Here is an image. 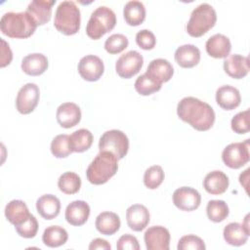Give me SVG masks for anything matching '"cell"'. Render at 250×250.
<instances>
[{"label":"cell","instance_id":"7402d4cb","mask_svg":"<svg viewBox=\"0 0 250 250\" xmlns=\"http://www.w3.org/2000/svg\"><path fill=\"white\" fill-rule=\"evenodd\" d=\"M229 185V177L222 171L215 170L208 173L203 180V188L205 190L213 195L224 193Z\"/></svg>","mask_w":250,"mask_h":250},{"label":"cell","instance_id":"7c38bea8","mask_svg":"<svg viewBox=\"0 0 250 250\" xmlns=\"http://www.w3.org/2000/svg\"><path fill=\"white\" fill-rule=\"evenodd\" d=\"M104 65L102 59L95 55H87L78 62V72L86 81H98L104 74Z\"/></svg>","mask_w":250,"mask_h":250},{"label":"cell","instance_id":"8d00e7d4","mask_svg":"<svg viewBox=\"0 0 250 250\" xmlns=\"http://www.w3.org/2000/svg\"><path fill=\"white\" fill-rule=\"evenodd\" d=\"M129 45L128 38L121 33L110 35L104 42V49L111 55L119 54L124 51Z\"/></svg>","mask_w":250,"mask_h":250},{"label":"cell","instance_id":"e575fe53","mask_svg":"<svg viewBox=\"0 0 250 250\" xmlns=\"http://www.w3.org/2000/svg\"><path fill=\"white\" fill-rule=\"evenodd\" d=\"M161 85L154 81L146 72L142 74L135 81V90L142 96H149L161 89Z\"/></svg>","mask_w":250,"mask_h":250},{"label":"cell","instance_id":"6da1fadb","mask_svg":"<svg viewBox=\"0 0 250 250\" xmlns=\"http://www.w3.org/2000/svg\"><path fill=\"white\" fill-rule=\"evenodd\" d=\"M177 114L197 131H207L215 122L212 106L194 97L183 98L177 105Z\"/></svg>","mask_w":250,"mask_h":250},{"label":"cell","instance_id":"7a4b0ae2","mask_svg":"<svg viewBox=\"0 0 250 250\" xmlns=\"http://www.w3.org/2000/svg\"><path fill=\"white\" fill-rule=\"evenodd\" d=\"M37 24L35 21L26 11L5 13L0 20L2 33L10 38H28L35 32Z\"/></svg>","mask_w":250,"mask_h":250},{"label":"cell","instance_id":"f1b7e54d","mask_svg":"<svg viewBox=\"0 0 250 250\" xmlns=\"http://www.w3.org/2000/svg\"><path fill=\"white\" fill-rule=\"evenodd\" d=\"M125 21L131 26H138L146 19V8L141 1L133 0L125 4L123 9Z\"/></svg>","mask_w":250,"mask_h":250},{"label":"cell","instance_id":"8992f818","mask_svg":"<svg viewBox=\"0 0 250 250\" xmlns=\"http://www.w3.org/2000/svg\"><path fill=\"white\" fill-rule=\"evenodd\" d=\"M115 24V13L106 6H100L91 14L86 26V33L91 39L97 40L111 31Z\"/></svg>","mask_w":250,"mask_h":250},{"label":"cell","instance_id":"277c9868","mask_svg":"<svg viewBox=\"0 0 250 250\" xmlns=\"http://www.w3.org/2000/svg\"><path fill=\"white\" fill-rule=\"evenodd\" d=\"M80 10L73 1H62L59 4L54 20V26L64 35H73L80 29Z\"/></svg>","mask_w":250,"mask_h":250},{"label":"cell","instance_id":"d6986e66","mask_svg":"<svg viewBox=\"0 0 250 250\" xmlns=\"http://www.w3.org/2000/svg\"><path fill=\"white\" fill-rule=\"evenodd\" d=\"M205 49L209 56L215 59H224L229 55L231 44L226 35L217 33L206 41Z\"/></svg>","mask_w":250,"mask_h":250},{"label":"cell","instance_id":"1f68e13d","mask_svg":"<svg viewBox=\"0 0 250 250\" xmlns=\"http://www.w3.org/2000/svg\"><path fill=\"white\" fill-rule=\"evenodd\" d=\"M229 209L224 200L213 199L207 203L206 214L210 221L214 223L223 222L229 216Z\"/></svg>","mask_w":250,"mask_h":250},{"label":"cell","instance_id":"52a82bcc","mask_svg":"<svg viewBox=\"0 0 250 250\" xmlns=\"http://www.w3.org/2000/svg\"><path fill=\"white\" fill-rule=\"evenodd\" d=\"M100 151H109L116 158L122 159L128 152L129 140L128 137L120 130L112 129L104 132L99 141Z\"/></svg>","mask_w":250,"mask_h":250},{"label":"cell","instance_id":"ba28073f","mask_svg":"<svg viewBox=\"0 0 250 250\" xmlns=\"http://www.w3.org/2000/svg\"><path fill=\"white\" fill-rule=\"evenodd\" d=\"M222 159L231 169H238L244 166L250 159L249 140L241 143H231L227 146L222 152Z\"/></svg>","mask_w":250,"mask_h":250},{"label":"cell","instance_id":"f546056e","mask_svg":"<svg viewBox=\"0 0 250 250\" xmlns=\"http://www.w3.org/2000/svg\"><path fill=\"white\" fill-rule=\"evenodd\" d=\"M68 239L67 231L60 226H50L45 229L42 241L48 247H59L63 245Z\"/></svg>","mask_w":250,"mask_h":250},{"label":"cell","instance_id":"ee69618b","mask_svg":"<svg viewBox=\"0 0 250 250\" xmlns=\"http://www.w3.org/2000/svg\"><path fill=\"white\" fill-rule=\"evenodd\" d=\"M111 246L110 244L103 238H95L91 241L89 245L90 250H95V249H102V250H110Z\"/></svg>","mask_w":250,"mask_h":250},{"label":"cell","instance_id":"d6a6232c","mask_svg":"<svg viewBox=\"0 0 250 250\" xmlns=\"http://www.w3.org/2000/svg\"><path fill=\"white\" fill-rule=\"evenodd\" d=\"M58 187L65 194H74L81 188V179L74 172H64L59 178Z\"/></svg>","mask_w":250,"mask_h":250},{"label":"cell","instance_id":"2e32d148","mask_svg":"<svg viewBox=\"0 0 250 250\" xmlns=\"http://www.w3.org/2000/svg\"><path fill=\"white\" fill-rule=\"evenodd\" d=\"M224 70L229 76L241 79L249 72V59L238 54L229 55L224 61Z\"/></svg>","mask_w":250,"mask_h":250},{"label":"cell","instance_id":"5b68a950","mask_svg":"<svg viewBox=\"0 0 250 250\" xmlns=\"http://www.w3.org/2000/svg\"><path fill=\"white\" fill-rule=\"evenodd\" d=\"M217 21L215 9L208 3L198 5L190 14L187 31L192 37H200L210 30Z\"/></svg>","mask_w":250,"mask_h":250},{"label":"cell","instance_id":"ffe728a7","mask_svg":"<svg viewBox=\"0 0 250 250\" xmlns=\"http://www.w3.org/2000/svg\"><path fill=\"white\" fill-rule=\"evenodd\" d=\"M216 102L223 109L232 110L240 104L241 96L235 87L224 85L216 91Z\"/></svg>","mask_w":250,"mask_h":250},{"label":"cell","instance_id":"9a60e30c","mask_svg":"<svg viewBox=\"0 0 250 250\" xmlns=\"http://www.w3.org/2000/svg\"><path fill=\"white\" fill-rule=\"evenodd\" d=\"M56 117L60 126L68 129L80 122L81 109L74 103H63L58 107Z\"/></svg>","mask_w":250,"mask_h":250},{"label":"cell","instance_id":"b9f144b4","mask_svg":"<svg viewBox=\"0 0 250 250\" xmlns=\"http://www.w3.org/2000/svg\"><path fill=\"white\" fill-rule=\"evenodd\" d=\"M116 248L118 250H139L140 244L136 236L126 233L119 237L116 243Z\"/></svg>","mask_w":250,"mask_h":250},{"label":"cell","instance_id":"4dcf8cb0","mask_svg":"<svg viewBox=\"0 0 250 250\" xmlns=\"http://www.w3.org/2000/svg\"><path fill=\"white\" fill-rule=\"evenodd\" d=\"M93 135L88 129H79L69 136L70 146L73 152H84L93 144Z\"/></svg>","mask_w":250,"mask_h":250},{"label":"cell","instance_id":"ac0fdd59","mask_svg":"<svg viewBox=\"0 0 250 250\" xmlns=\"http://www.w3.org/2000/svg\"><path fill=\"white\" fill-rule=\"evenodd\" d=\"M56 0H33L26 9L37 25H44L51 20L52 8Z\"/></svg>","mask_w":250,"mask_h":250},{"label":"cell","instance_id":"603a6c76","mask_svg":"<svg viewBox=\"0 0 250 250\" xmlns=\"http://www.w3.org/2000/svg\"><path fill=\"white\" fill-rule=\"evenodd\" d=\"M146 73L154 81L162 84L163 82H167L172 78L174 74V68L167 60L155 59L149 62Z\"/></svg>","mask_w":250,"mask_h":250},{"label":"cell","instance_id":"83f0119b","mask_svg":"<svg viewBox=\"0 0 250 250\" xmlns=\"http://www.w3.org/2000/svg\"><path fill=\"white\" fill-rule=\"evenodd\" d=\"M223 235L226 242L229 245L241 246L246 243L249 236V231L246 230L242 224L232 222L225 227Z\"/></svg>","mask_w":250,"mask_h":250},{"label":"cell","instance_id":"9c48e42d","mask_svg":"<svg viewBox=\"0 0 250 250\" xmlns=\"http://www.w3.org/2000/svg\"><path fill=\"white\" fill-rule=\"evenodd\" d=\"M40 98L39 87L35 83H26L18 92L16 107L21 114L32 112L38 104Z\"/></svg>","mask_w":250,"mask_h":250},{"label":"cell","instance_id":"7bdbcfd3","mask_svg":"<svg viewBox=\"0 0 250 250\" xmlns=\"http://www.w3.org/2000/svg\"><path fill=\"white\" fill-rule=\"evenodd\" d=\"M1 43H2V47H1V67H5L6 65L10 64L13 59V53L10 49L9 44H7V42L3 39H1Z\"/></svg>","mask_w":250,"mask_h":250},{"label":"cell","instance_id":"44dd1931","mask_svg":"<svg viewBox=\"0 0 250 250\" xmlns=\"http://www.w3.org/2000/svg\"><path fill=\"white\" fill-rule=\"evenodd\" d=\"M48 59L40 53H33L25 56L21 61L22 71L30 76H38L43 74L48 68Z\"/></svg>","mask_w":250,"mask_h":250},{"label":"cell","instance_id":"30bf717a","mask_svg":"<svg viewBox=\"0 0 250 250\" xmlns=\"http://www.w3.org/2000/svg\"><path fill=\"white\" fill-rule=\"evenodd\" d=\"M143 63V56L139 52L132 50L119 57L115 63V70L120 77L128 79L141 70Z\"/></svg>","mask_w":250,"mask_h":250},{"label":"cell","instance_id":"4fadbf2b","mask_svg":"<svg viewBox=\"0 0 250 250\" xmlns=\"http://www.w3.org/2000/svg\"><path fill=\"white\" fill-rule=\"evenodd\" d=\"M170 232L162 226H153L148 228L144 239L147 250H169Z\"/></svg>","mask_w":250,"mask_h":250},{"label":"cell","instance_id":"3957f363","mask_svg":"<svg viewBox=\"0 0 250 250\" xmlns=\"http://www.w3.org/2000/svg\"><path fill=\"white\" fill-rule=\"evenodd\" d=\"M118 159L109 151H100L89 164L86 176L93 185L105 184L118 170Z\"/></svg>","mask_w":250,"mask_h":250},{"label":"cell","instance_id":"5bb4252c","mask_svg":"<svg viewBox=\"0 0 250 250\" xmlns=\"http://www.w3.org/2000/svg\"><path fill=\"white\" fill-rule=\"evenodd\" d=\"M149 212L142 204H133L126 210L128 227L134 231H142L149 223Z\"/></svg>","mask_w":250,"mask_h":250},{"label":"cell","instance_id":"e0dca14e","mask_svg":"<svg viewBox=\"0 0 250 250\" xmlns=\"http://www.w3.org/2000/svg\"><path fill=\"white\" fill-rule=\"evenodd\" d=\"M64 216L68 224L80 227L87 222L90 216V206L83 200L72 201L66 206Z\"/></svg>","mask_w":250,"mask_h":250},{"label":"cell","instance_id":"f35d334b","mask_svg":"<svg viewBox=\"0 0 250 250\" xmlns=\"http://www.w3.org/2000/svg\"><path fill=\"white\" fill-rule=\"evenodd\" d=\"M230 126L232 131L236 134H245L249 132V109L240 111L235 114L231 121Z\"/></svg>","mask_w":250,"mask_h":250},{"label":"cell","instance_id":"8fae6325","mask_svg":"<svg viewBox=\"0 0 250 250\" xmlns=\"http://www.w3.org/2000/svg\"><path fill=\"white\" fill-rule=\"evenodd\" d=\"M172 198L174 205L183 211L196 210L201 203L200 193L190 187L177 188L173 192Z\"/></svg>","mask_w":250,"mask_h":250},{"label":"cell","instance_id":"d590c367","mask_svg":"<svg viewBox=\"0 0 250 250\" xmlns=\"http://www.w3.org/2000/svg\"><path fill=\"white\" fill-rule=\"evenodd\" d=\"M164 171L159 165H152L144 174V184L149 189L157 188L164 180Z\"/></svg>","mask_w":250,"mask_h":250},{"label":"cell","instance_id":"60d3db41","mask_svg":"<svg viewBox=\"0 0 250 250\" xmlns=\"http://www.w3.org/2000/svg\"><path fill=\"white\" fill-rule=\"evenodd\" d=\"M136 43L144 50H151L156 44V38L150 30L142 29L136 34Z\"/></svg>","mask_w":250,"mask_h":250},{"label":"cell","instance_id":"484cf974","mask_svg":"<svg viewBox=\"0 0 250 250\" xmlns=\"http://www.w3.org/2000/svg\"><path fill=\"white\" fill-rule=\"evenodd\" d=\"M5 216L7 220L16 227L27 220L30 216V213L27 205L22 200L14 199L6 205Z\"/></svg>","mask_w":250,"mask_h":250},{"label":"cell","instance_id":"ab89813d","mask_svg":"<svg viewBox=\"0 0 250 250\" xmlns=\"http://www.w3.org/2000/svg\"><path fill=\"white\" fill-rule=\"evenodd\" d=\"M177 248L179 250H204L206 248L204 241L194 234H188L180 238Z\"/></svg>","mask_w":250,"mask_h":250},{"label":"cell","instance_id":"836d02e7","mask_svg":"<svg viewBox=\"0 0 250 250\" xmlns=\"http://www.w3.org/2000/svg\"><path fill=\"white\" fill-rule=\"evenodd\" d=\"M51 152L57 158L67 157L72 153L69 136L66 134H61L56 136L51 143Z\"/></svg>","mask_w":250,"mask_h":250},{"label":"cell","instance_id":"cb8c5ba5","mask_svg":"<svg viewBox=\"0 0 250 250\" xmlns=\"http://www.w3.org/2000/svg\"><path fill=\"white\" fill-rule=\"evenodd\" d=\"M176 62L184 68H191L200 62V51L192 44L180 46L175 52Z\"/></svg>","mask_w":250,"mask_h":250},{"label":"cell","instance_id":"4316f807","mask_svg":"<svg viewBox=\"0 0 250 250\" xmlns=\"http://www.w3.org/2000/svg\"><path fill=\"white\" fill-rule=\"evenodd\" d=\"M121 222L117 214L113 212L104 211L98 215L96 218L95 226L99 232L104 235L114 234L120 228Z\"/></svg>","mask_w":250,"mask_h":250},{"label":"cell","instance_id":"d4e9b609","mask_svg":"<svg viewBox=\"0 0 250 250\" xmlns=\"http://www.w3.org/2000/svg\"><path fill=\"white\" fill-rule=\"evenodd\" d=\"M36 210L45 220L55 219L61 211L60 199L53 194H43L36 201Z\"/></svg>","mask_w":250,"mask_h":250},{"label":"cell","instance_id":"74e56055","mask_svg":"<svg viewBox=\"0 0 250 250\" xmlns=\"http://www.w3.org/2000/svg\"><path fill=\"white\" fill-rule=\"evenodd\" d=\"M15 229L17 233L24 238H33L38 231V222L36 218L30 214L27 220H25L22 224L16 226Z\"/></svg>","mask_w":250,"mask_h":250}]
</instances>
